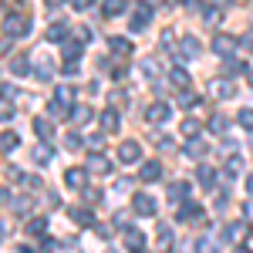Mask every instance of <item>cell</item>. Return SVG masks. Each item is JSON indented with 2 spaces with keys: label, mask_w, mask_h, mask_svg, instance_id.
<instances>
[{
  "label": "cell",
  "mask_w": 253,
  "mask_h": 253,
  "mask_svg": "<svg viewBox=\"0 0 253 253\" xmlns=\"http://www.w3.org/2000/svg\"><path fill=\"white\" fill-rule=\"evenodd\" d=\"M128 10V0H105L101 3V14L105 17H118V14H125Z\"/></svg>",
  "instance_id": "17"
},
{
  "label": "cell",
  "mask_w": 253,
  "mask_h": 253,
  "mask_svg": "<svg viewBox=\"0 0 253 253\" xmlns=\"http://www.w3.org/2000/svg\"><path fill=\"white\" fill-rule=\"evenodd\" d=\"M186 3H189V7H199V0H186Z\"/></svg>",
  "instance_id": "57"
},
{
  "label": "cell",
  "mask_w": 253,
  "mask_h": 253,
  "mask_svg": "<svg viewBox=\"0 0 253 253\" xmlns=\"http://www.w3.org/2000/svg\"><path fill=\"white\" fill-rule=\"evenodd\" d=\"M10 71H14V75H27V71H31V61L24 58V54H17V58L10 61Z\"/></svg>",
  "instance_id": "33"
},
{
  "label": "cell",
  "mask_w": 253,
  "mask_h": 253,
  "mask_svg": "<svg viewBox=\"0 0 253 253\" xmlns=\"http://www.w3.org/2000/svg\"><path fill=\"white\" fill-rule=\"evenodd\" d=\"M159 250L162 253L172 250V230H169V226H159Z\"/></svg>",
  "instance_id": "30"
},
{
  "label": "cell",
  "mask_w": 253,
  "mask_h": 253,
  "mask_svg": "<svg viewBox=\"0 0 253 253\" xmlns=\"http://www.w3.org/2000/svg\"><path fill=\"white\" fill-rule=\"evenodd\" d=\"M203 54V44H199V38H182L179 41V58L182 61H193Z\"/></svg>",
  "instance_id": "4"
},
{
  "label": "cell",
  "mask_w": 253,
  "mask_h": 253,
  "mask_svg": "<svg viewBox=\"0 0 253 253\" xmlns=\"http://www.w3.org/2000/svg\"><path fill=\"white\" fill-rule=\"evenodd\" d=\"M47 115H51V118H64V115H68V108H64L61 101H51V105H47Z\"/></svg>",
  "instance_id": "37"
},
{
  "label": "cell",
  "mask_w": 253,
  "mask_h": 253,
  "mask_svg": "<svg viewBox=\"0 0 253 253\" xmlns=\"http://www.w3.org/2000/svg\"><path fill=\"white\" fill-rule=\"evenodd\" d=\"M236 122L247 128V132H253V108H240V115H236Z\"/></svg>",
  "instance_id": "35"
},
{
  "label": "cell",
  "mask_w": 253,
  "mask_h": 253,
  "mask_svg": "<svg viewBox=\"0 0 253 253\" xmlns=\"http://www.w3.org/2000/svg\"><path fill=\"white\" fill-rule=\"evenodd\" d=\"M71 38L81 41V44H88V41H91V31H88V27H75V34H71Z\"/></svg>",
  "instance_id": "40"
},
{
  "label": "cell",
  "mask_w": 253,
  "mask_h": 253,
  "mask_svg": "<svg viewBox=\"0 0 253 253\" xmlns=\"http://www.w3.org/2000/svg\"><path fill=\"white\" fill-rule=\"evenodd\" d=\"M233 3H240V0H233Z\"/></svg>",
  "instance_id": "60"
},
{
  "label": "cell",
  "mask_w": 253,
  "mask_h": 253,
  "mask_svg": "<svg viewBox=\"0 0 253 253\" xmlns=\"http://www.w3.org/2000/svg\"><path fill=\"white\" fill-rule=\"evenodd\" d=\"M10 118H14V105H10V101H3V122H10Z\"/></svg>",
  "instance_id": "49"
},
{
  "label": "cell",
  "mask_w": 253,
  "mask_h": 253,
  "mask_svg": "<svg viewBox=\"0 0 253 253\" xmlns=\"http://www.w3.org/2000/svg\"><path fill=\"white\" fill-rule=\"evenodd\" d=\"M169 199L172 203H186L189 199V182H172L169 186Z\"/></svg>",
  "instance_id": "21"
},
{
  "label": "cell",
  "mask_w": 253,
  "mask_h": 253,
  "mask_svg": "<svg viewBox=\"0 0 253 253\" xmlns=\"http://www.w3.org/2000/svg\"><path fill=\"white\" fill-rule=\"evenodd\" d=\"M44 3H47V7H58V3H61V0H44Z\"/></svg>",
  "instance_id": "56"
},
{
  "label": "cell",
  "mask_w": 253,
  "mask_h": 253,
  "mask_svg": "<svg viewBox=\"0 0 253 253\" xmlns=\"http://www.w3.org/2000/svg\"><path fill=\"white\" fill-rule=\"evenodd\" d=\"M213 51L219 54V58H230L236 51V38H230V34H216L213 38Z\"/></svg>",
  "instance_id": "7"
},
{
  "label": "cell",
  "mask_w": 253,
  "mask_h": 253,
  "mask_svg": "<svg viewBox=\"0 0 253 253\" xmlns=\"http://www.w3.org/2000/svg\"><path fill=\"white\" fill-rule=\"evenodd\" d=\"M159 175H162V166L159 162H142V169H138V179L142 182H156Z\"/></svg>",
  "instance_id": "16"
},
{
  "label": "cell",
  "mask_w": 253,
  "mask_h": 253,
  "mask_svg": "<svg viewBox=\"0 0 253 253\" xmlns=\"http://www.w3.org/2000/svg\"><path fill=\"white\" fill-rule=\"evenodd\" d=\"M206 152H210V149H206L203 138H189V142H186V156H189V159H203Z\"/></svg>",
  "instance_id": "20"
},
{
  "label": "cell",
  "mask_w": 253,
  "mask_h": 253,
  "mask_svg": "<svg viewBox=\"0 0 253 253\" xmlns=\"http://www.w3.org/2000/svg\"><path fill=\"white\" fill-rule=\"evenodd\" d=\"M233 253H253V250H250V247H243V243H236V250H233Z\"/></svg>",
  "instance_id": "53"
},
{
  "label": "cell",
  "mask_w": 253,
  "mask_h": 253,
  "mask_svg": "<svg viewBox=\"0 0 253 253\" xmlns=\"http://www.w3.org/2000/svg\"><path fill=\"white\" fill-rule=\"evenodd\" d=\"M95 230H98V236H105V240H108V236H112V226H105V223H98Z\"/></svg>",
  "instance_id": "51"
},
{
  "label": "cell",
  "mask_w": 253,
  "mask_h": 253,
  "mask_svg": "<svg viewBox=\"0 0 253 253\" xmlns=\"http://www.w3.org/2000/svg\"><path fill=\"white\" fill-rule=\"evenodd\" d=\"M118 159H122V162H138V159H142V145H138V142H122V145H118Z\"/></svg>",
  "instance_id": "10"
},
{
  "label": "cell",
  "mask_w": 253,
  "mask_h": 253,
  "mask_svg": "<svg viewBox=\"0 0 253 253\" xmlns=\"http://www.w3.org/2000/svg\"><path fill=\"white\" fill-rule=\"evenodd\" d=\"M149 20H152V3L138 0V3H135V17H132V24H128V27L138 34V31H145V27H149Z\"/></svg>",
  "instance_id": "2"
},
{
  "label": "cell",
  "mask_w": 253,
  "mask_h": 253,
  "mask_svg": "<svg viewBox=\"0 0 253 253\" xmlns=\"http://www.w3.org/2000/svg\"><path fill=\"white\" fill-rule=\"evenodd\" d=\"M243 216H247V219H253V199L247 203V206H243Z\"/></svg>",
  "instance_id": "52"
},
{
  "label": "cell",
  "mask_w": 253,
  "mask_h": 253,
  "mask_svg": "<svg viewBox=\"0 0 253 253\" xmlns=\"http://www.w3.org/2000/svg\"><path fill=\"white\" fill-rule=\"evenodd\" d=\"M71 7H75V10H88V7H91V0H71Z\"/></svg>",
  "instance_id": "50"
},
{
  "label": "cell",
  "mask_w": 253,
  "mask_h": 253,
  "mask_svg": "<svg viewBox=\"0 0 253 253\" xmlns=\"http://www.w3.org/2000/svg\"><path fill=\"white\" fill-rule=\"evenodd\" d=\"M226 71H230V75H236V71H243V64H240V61H233V58H226Z\"/></svg>",
  "instance_id": "47"
},
{
  "label": "cell",
  "mask_w": 253,
  "mask_h": 253,
  "mask_svg": "<svg viewBox=\"0 0 253 253\" xmlns=\"http://www.w3.org/2000/svg\"><path fill=\"white\" fill-rule=\"evenodd\" d=\"M105 253H118V250H105Z\"/></svg>",
  "instance_id": "59"
},
{
  "label": "cell",
  "mask_w": 253,
  "mask_h": 253,
  "mask_svg": "<svg viewBox=\"0 0 253 253\" xmlns=\"http://www.w3.org/2000/svg\"><path fill=\"white\" fill-rule=\"evenodd\" d=\"M203 17H206V24H219V17H223V14H219L216 7H206V10H203Z\"/></svg>",
  "instance_id": "39"
},
{
  "label": "cell",
  "mask_w": 253,
  "mask_h": 253,
  "mask_svg": "<svg viewBox=\"0 0 253 253\" xmlns=\"http://www.w3.org/2000/svg\"><path fill=\"white\" fill-rule=\"evenodd\" d=\"M38 54H41V51H38ZM34 75H38L41 81H51V75H54V68H51V61L44 58V54H41V58H38V64H34Z\"/></svg>",
  "instance_id": "22"
},
{
  "label": "cell",
  "mask_w": 253,
  "mask_h": 253,
  "mask_svg": "<svg viewBox=\"0 0 253 253\" xmlns=\"http://www.w3.org/2000/svg\"><path fill=\"white\" fill-rule=\"evenodd\" d=\"M34 132H38L41 142H47L51 132H54V125H51V118H34Z\"/></svg>",
  "instance_id": "24"
},
{
  "label": "cell",
  "mask_w": 253,
  "mask_h": 253,
  "mask_svg": "<svg viewBox=\"0 0 253 253\" xmlns=\"http://www.w3.org/2000/svg\"><path fill=\"white\" fill-rule=\"evenodd\" d=\"M169 81H172V88H179V91L189 88V75H186L182 68H172V71H169Z\"/></svg>",
  "instance_id": "28"
},
{
  "label": "cell",
  "mask_w": 253,
  "mask_h": 253,
  "mask_svg": "<svg viewBox=\"0 0 253 253\" xmlns=\"http://www.w3.org/2000/svg\"><path fill=\"white\" fill-rule=\"evenodd\" d=\"M118 125H122V122H118V108H105V112H101V132H105V135H115Z\"/></svg>",
  "instance_id": "9"
},
{
  "label": "cell",
  "mask_w": 253,
  "mask_h": 253,
  "mask_svg": "<svg viewBox=\"0 0 253 253\" xmlns=\"http://www.w3.org/2000/svg\"><path fill=\"white\" fill-rule=\"evenodd\" d=\"M219 250V247H216L213 240H199V243H196V253H216Z\"/></svg>",
  "instance_id": "38"
},
{
  "label": "cell",
  "mask_w": 253,
  "mask_h": 253,
  "mask_svg": "<svg viewBox=\"0 0 253 253\" xmlns=\"http://www.w3.org/2000/svg\"><path fill=\"white\" fill-rule=\"evenodd\" d=\"M27 230H31L34 236H41L44 230H47V216H38V219H31V223H27Z\"/></svg>",
  "instance_id": "36"
},
{
  "label": "cell",
  "mask_w": 253,
  "mask_h": 253,
  "mask_svg": "<svg viewBox=\"0 0 253 253\" xmlns=\"http://www.w3.org/2000/svg\"><path fill=\"white\" fill-rule=\"evenodd\" d=\"M112 169H115V162H108V156H101V152H91V159H88V172L108 175Z\"/></svg>",
  "instance_id": "6"
},
{
  "label": "cell",
  "mask_w": 253,
  "mask_h": 253,
  "mask_svg": "<svg viewBox=\"0 0 253 253\" xmlns=\"http://www.w3.org/2000/svg\"><path fill=\"white\" fill-rule=\"evenodd\" d=\"M243 44H247V47H253V31H247V38H243Z\"/></svg>",
  "instance_id": "54"
},
{
  "label": "cell",
  "mask_w": 253,
  "mask_h": 253,
  "mask_svg": "<svg viewBox=\"0 0 253 253\" xmlns=\"http://www.w3.org/2000/svg\"><path fill=\"white\" fill-rule=\"evenodd\" d=\"M41 247H44V253H54V250H58V240H54V236H44Z\"/></svg>",
  "instance_id": "44"
},
{
  "label": "cell",
  "mask_w": 253,
  "mask_h": 253,
  "mask_svg": "<svg viewBox=\"0 0 253 253\" xmlns=\"http://www.w3.org/2000/svg\"><path fill=\"white\" fill-rule=\"evenodd\" d=\"M142 243H145V236L138 233V230H132V226H128V230H125V247H128L132 253H142Z\"/></svg>",
  "instance_id": "18"
},
{
  "label": "cell",
  "mask_w": 253,
  "mask_h": 253,
  "mask_svg": "<svg viewBox=\"0 0 253 253\" xmlns=\"http://www.w3.org/2000/svg\"><path fill=\"white\" fill-rule=\"evenodd\" d=\"M169 115H172V108H169L166 101H156V105H149V108H145V118H149L152 125H162V122H169Z\"/></svg>",
  "instance_id": "5"
},
{
  "label": "cell",
  "mask_w": 253,
  "mask_h": 253,
  "mask_svg": "<svg viewBox=\"0 0 253 253\" xmlns=\"http://www.w3.org/2000/svg\"><path fill=\"white\" fill-rule=\"evenodd\" d=\"M91 115H95V112H91L88 105H75V108H71V122H75V125H84V122H91Z\"/></svg>",
  "instance_id": "25"
},
{
  "label": "cell",
  "mask_w": 253,
  "mask_h": 253,
  "mask_svg": "<svg viewBox=\"0 0 253 253\" xmlns=\"http://www.w3.org/2000/svg\"><path fill=\"white\" fill-rule=\"evenodd\" d=\"M17 145H20L17 132H3V156H10V152H14Z\"/></svg>",
  "instance_id": "34"
},
{
  "label": "cell",
  "mask_w": 253,
  "mask_h": 253,
  "mask_svg": "<svg viewBox=\"0 0 253 253\" xmlns=\"http://www.w3.org/2000/svg\"><path fill=\"white\" fill-rule=\"evenodd\" d=\"M108 47H112V54H118V58L132 54V41H128V38H112V41H108Z\"/></svg>",
  "instance_id": "19"
},
{
  "label": "cell",
  "mask_w": 253,
  "mask_h": 253,
  "mask_svg": "<svg viewBox=\"0 0 253 253\" xmlns=\"http://www.w3.org/2000/svg\"><path fill=\"white\" fill-rule=\"evenodd\" d=\"M71 34H75V31H71V24H64V20H58V24L47 27V41H68Z\"/></svg>",
  "instance_id": "12"
},
{
  "label": "cell",
  "mask_w": 253,
  "mask_h": 253,
  "mask_svg": "<svg viewBox=\"0 0 253 253\" xmlns=\"http://www.w3.org/2000/svg\"><path fill=\"white\" fill-rule=\"evenodd\" d=\"M81 193H84V203H98L101 199V189H91V186H84Z\"/></svg>",
  "instance_id": "41"
},
{
  "label": "cell",
  "mask_w": 253,
  "mask_h": 253,
  "mask_svg": "<svg viewBox=\"0 0 253 253\" xmlns=\"http://www.w3.org/2000/svg\"><path fill=\"white\" fill-rule=\"evenodd\" d=\"M132 210H135L138 216H156L159 203H156L149 193H135V196H132Z\"/></svg>",
  "instance_id": "3"
},
{
  "label": "cell",
  "mask_w": 253,
  "mask_h": 253,
  "mask_svg": "<svg viewBox=\"0 0 253 253\" xmlns=\"http://www.w3.org/2000/svg\"><path fill=\"white\" fill-rule=\"evenodd\" d=\"M31 210V199H14V213H27Z\"/></svg>",
  "instance_id": "46"
},
{
  "label": "cell",
  "mask_w": 253,
  "mask_h": 253,
  "mask_svg": "<svg viewBox=\"0 0 253 253\" xmlns=\"http://www.w3.org/2000/svg\"><path fill=\"white\" fill-rule=\"evenodd\" d=\"M3 34H7V38H27V34H31V17H24V14H17V17L7 14V17H3Z\"/></svg>",
  "instance_id": "1"
},
{
  "label": "cell",
  "mask_w": 253,
  "mask_h": 253,
  "mask_svg": "<svg viewBox=\"0 0 253 253\" xmlns=\"http://www.w3.org/2000/svg\"><path fill=\"white\" fill-rule=\"evenodd\" d=\"M64 145H68V152H75V149H81V138L71 132V135H64Z\"/></svg>",
  "instance_id": "42"
},
{
  "label": "cell",
  "mask_w": 253,
  "mask_h": 253,
  "mask_svg": "<svg viewBox=\"0 0 253 253\" xmlns=\"http://www.w3.org/2000/svg\"><path fill=\"white\" fill-rule=\"evenodd\" d=\"M247 233H250V226H247L243 219L226 226V240H230V243H243V240H247Z\"/></svg>",
  "instance_id": "13"
},
{
  "label": "cell",
  "mask_w": 253,
  "mask_h": 253,
  "mask_svg": "<svg viewBox=\"0 0 253 253\" xmlns=\"http://www.w3.org/2000/svg\"><path fill=\"white\" fill-rule=\"evenodd\" d=\"M71 219H75V223H78V226H98L95 223V216H91V210H88V206H75V210H71Z\"/></svg>",
  "instance_id": "15"
},
{
  "label": "cell",
  "mask_w": 253,
  "mask_h": 253,
  "mask_svg": "<svg viewBox=\"0 0 253 253\" xmlns=\"http://www.w3.org/2000/svg\"><path fill=\"white\" fill-rule=\"evenodd\" d=\"M233 91H236L233 81H226V78H216L213 81V95L216 98H233Z\"/></svg>",
  "instance_id": "23"
},
{
  "label": "cell",
  "mask_w": 253,
  "mask_h": 253,
  "mask_svg": "<svg viewBox=\"0 0 253 253\" xmlns=\"http://www.w3.org/2000/svg\"><path fill=\"white\" fill-rule=\"evenodd\" d=\"M226 128H230L226 115H219V112H216V115L210 118V132H213V135H226Z\"/></svg>",
  "instance_id": "27"
},
{
  "label": "cell",
  "mask_w": 253,
  "mask_h": 253,
  "mask_svg": "<svg viewBox=\"0 0 253 253\" xmlns=\"http://www.w3.org/2000/svg\"><path fill=\"white\" fill-rule=\"evenodd\" d=\"M199 128H203V125H199L196 118H186V122L179 125V132H182L186 138H196V135H199Z\"/></svg>",
  "instance_id": "31"
},
{
  "label": "cell",
  "mask_w": 253,
  "mask_h": 253,
  "mask_svg": "<svg viewBox=\"0 0 253 253\" xmlns=\"http://www.w3.org/2000/svg\"><path fill=\"white\" fill-rule=\"evenodd\" d=\"M54 101H61V105H71V101H75V88H71V84H61L58 91H54Z\"/></svg>",
  "instance_id": "32"
},
{
  "label": "cell",
  "mask_w": 253,
  "mask_h": 253,
  "mask_svg": "<svg viewBox=\"0 0 253 253\" xmlns=\"http://www.w3.org/2000/svg\"><path fill=\"white\" fill-rule=\"evenodd\" d=\"M213 169H210V166H199V169H196V182H199V186H203V189H213Z\"/></svg>",
  "instance_id": "26"
},
{
  "label": "cell",
  "mask_w": 253,
  "mask_h": 253,
  "mask_svg": "<svg viewBox=\"0 0 253 253\" xmlns=\"http://www.w3.org/2000/svg\"><path fill=\"white\" fill-rule=\"evenodd\" d=\"M247 189H250V193H253V172L247 175Z\"/></svg>",
  "instance_id": "55"
},
{
  "label": "cell",
  "mask_w": 253,
  "mask_h": 253,
  "mask_svg": "<svg viewBox=\"0 0 253 253\" xmlns=\"http://www.w3.org/2000/svg\"><path fill=\"white\" fill-rule=\"evenodd\" d=\"M125 101H128V95H125V91H112V108H122Z\"/></svg>",
  "instance_id": "43"
},
{
  "label": "cell",
  "mask_w": 253,
  "mask_h": 253,
  "mask_svg": "<svg viewBox=\"0 0 253 253\" xmlns=\"http://www.w3.org/2000/svg\"><path fill=\"white\" fill-rule=\"evenodd\" d=\"M64 186H68V189H84V186H88V172H84V169H68V172H64Z\"/></svg>",
  "instance_id": "11"
},
{
  "label": "cell",
  "mask_w": 253,
  "mask_h": 253,
  "mask_svg": "<svg viewBox=\"0 0 253 253\" xmlns=\"http://www.w3.org/2000/svg\"><path fill=\"white\" fill-rule=\"evenodd\" d=\"M196 101H199V98H196L193 91H186V88H182V95H179V105H196Z\"/></svg>",
  "instance_id": "45"
},
{
  "label": "cell",
  "mask_w": 253,
  "mask_h": 253,
  "mask_svg": "<svg viewBox=\"0 0 253 253\" xmlns=\"http://www.w3.org/2000/svg\"><path fill=\"white\" fill-rule=\"evenodd\" d=\"M199 216H203V210H199L196 203H182L179 213H175V219H179V223H193V219H199Z\"/></svg>",
  "instance_id": "14"
},
{
  "label": "cell",
  "mask_w": 253,
  "mask_h": 253,
  "mask_svg": "<svg viewBox=\"0 0 253 253\" xmlns=\"http://www.w3.org/2000/svg\"><path fill=\"white\" fill-rule=\"evenodd\" d=\"M142 71H145L149 78H156V61H142Z\"/></svg>",
  "instance_id": "48"
},
{
  "label": "cell",
  "mask_w": 253,
  "mask_h": 253,
  "mask_svg": "<svg viewBox=\"0 0 253 253\" xmlns=\"http://www.w3.org/2000/svg\"><path fill=\"white\" fill-rule=\"evenodd\" d=\"M81 47H84V44H81V41H64V47H61V58H64V64H78V58H81Z\"/></svg>",
  "instance_id": "8"
},
{
  "label": "cell",
  "mask_w": 253,
  "mask_h": 253,
  "mask_svg": "<svg viewBox=\"0 0 253 253\" xmlns=\"http://www.w3.org/2000/svg\"><path fill=\"white\" fill-rule=\"evenodd\" d=\"M51 156H54V152H51V145H47V142H38V149H34V162L44 166V162H51Z\"/></svg>",
  "instance_id": "29"
},
{
  "label": "cell",
  "mask_w": 253,
  "mask_h": 253,
  "mask_svg": "<svg viewBox=\"0 0 253 253\" xmlns=\"http://www.w3.org/2000/svg\"><path fill=\"white\" fill-rule=\"evenodd\" d=\"M250 84H253V68H250Z\"/></svg>",
  "instance_id": "58"
}]
</instances>
